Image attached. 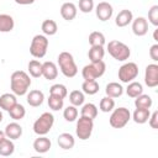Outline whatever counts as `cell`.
<instances>
[{
  "label": "cell",
  "mask_w": 158,
  "mask_h": 158,
  "mask_svg": "<svg viewBox=\"0 0 158 158\" xmlns=\"http://www.w3.org/2000/svg\"><path fill=\"white\" fill-rule=\"evenodd\" d=\"M133 20V14L131 10H127V9H123L121 10L117 15H116V19H115V23L116 26L118 27H126L127 25H130Z\"/></svg>",
  "instance_id": "15"
},
{
  "label": "cell",
  "mask_w": 158,
  "mask_h": 158,
  "mask_svg": "<svg viewBox=\"0 0 158 158\" xmlns=\"http://www.w3.org/2000/svg\"><path fill=\"white\" fill-rule=\"evenodd\" d=\"M17 104V99H16V95L12 93H5L0 96V109L1 110H5V111H9L10 109L14 107V105Z\"/></svg>",
  "instance_id": "20"
},
{
  "label": "cell",
  "mask_w": 158,
  "mask_h": 158,
  "mask_svg": "<svg viewBox=\"0 0 158 158\" xmlns=\"http://www.w3.org/2000/svg\"><path fill=\"white\" fill-rule=\"evenodd\" d=\"M148 123L152 128L157 130L158 128V111H153L148 118Z\"/></svg>",
  "instance_id": "41"
},
{
  "label": "cell",
  "mask_w": 158,
  "mask_h": 158,
  "mask_svg": "<svg viewBox=\"0 0 158 158\" xmlns=\"http://www.w3.org/2000/svg\"><path fill=\"white\" fill-rule=\"evenodd\" d=\"M132 32L138 37L144 36L148 32V21H147V19L143 17V16L133 19L132 20Z\"/></svg>",
  "instance_id": "12"
},
{
  "label": "cell",
  "mask_w": 158,
  "mask_h": 158,
  "mask_svg": "<svg viewBox=\"0 0 158 158\" xmlns=\"http://www.w3.org/2000/svg\"><path fill=\"white\" fill-rule=\"evenodd\" d=\"M7 112H9L10 117H11L12 120L20 121V120H22V118L25 117V115H26V109L23 107V105H21V104L17 102V104L14 105V107L10 109Z\"/></svg>",
  "instance_id": "30"
},
{
  "label": "cell",
  "mask_w": 158,
  "mask_h": 158,
  "mask_svg": "<svg viewBox=\"0 0 158 158\" xmlns=\"http://www.w3.org/2000/svg\"><path fill=\"white\" fill-rule=\"evenodd\" d=\"M100 86L96 80H84L81 84V91L88 95H95L99 91Z\"/></svg>",
  "instance_id": "28"
},
{
  "label": "cell",
  "mask_w": 158,
  "mask_h": 158,
  "mask_svg": "<svg viewBox=\"0 0 158 158\" xmlns=\"http://www.w3.org/2000/svg\"><path fill=\"white\" fill-rule=\"evenodd\" d=\"M130 120H131L130 110L122 106V107H117L112 110L110 118H109V123L114 128H122L128 123Z\"/></svg>",
  "instance_id": "5"
},
{
  "label": "cell",
  "mask_w": 158,
  "mask_h": 158,
  "mask_svg": "<svg viewBox=\"0 0 158 158\" xmlns=\"http://www.w3.org/2000/svg\"><path fill=\"white\" fill-rule=\"evenodd\" d=\"M79 10L84 14H89L94 10V0H79Z\"/></svg>",
  "instance_id": "39"
},
{
  "label": "cell",
  "mask_w": 158,
  "mask_h": 158,
  "mask_svg": "<svg viewBox=\"0 0 158 158\" xmlns=\"http://www.w3.org/2000/svg\"><path fill=\"white\" fill-rule=\"evenodd\" d=\"M138 75V65L135 62H127L125 64H122L118 68L117 72V77L122 83H130L132 80H135Z\"/></svg>",
  "instance_id": "9"
},
{
  "label": "cell",
  "mask_w": 158,
  "mask_h": 158,
  "mask_svg": "<svg viewBox=\"0 0 158 158\" xmlns=\"http://www.w3.org/2000/svg\"><path fill=\"white\" fill-rule=\"evenodd\" d=\"M48 106L51 110L53 111H59L60 109H63L64 106V99L57 96V95H52L49 94V98H48Z\"/></svg>",
  "instance_id": "35"
},
{
  "label": "cell",
  "mask_w": 158,
  "mask_h": 158,
  "mask_svg": "<svg viewBox=\"0 0 158 158\" xmlns=\"http://www.w3.org/2000/svg\"><path fill=\"white\" fill-rule=\"evenodd\" d=\"M84 100H85V96H84V93L80 91V90H73L70 91L69 94V101L72 105L74 106H81L84 104Z\"/></svg>",
  "instance_id": "34"
},
{
  "label": "cell",
  "mask_w": 158,
  "mask_h": 158,
  "mask_svg": "<svg viewBox=\"0 0 158 158\" xmlns=\"http://www.w3.org/2000/svg\"><path fill=\"white\" fill-rule=\"evenodd\" d=\"M4 132H5V136L10 139H19L22 136V127L17 122H11L6 125Z\"/></svg>",
  "instance_id": "18"
},
{
  "label": "cell",
  "mask_w": 158,
  "mask_h": 158,
  "mask_svg": "<svg viewBox=\"0 0 158 158\" xmlns=\"http://www.w3.org/2000/svg\"><path fill=\"white\" fill-rule=\"evenodd\" d=\"M57 143L62 149H72L75 144V139H74L73 135H70L68 132H63L58 136Z\"/></svg>",
  "instance_id": "19"
},
{
  "label": "cell",
  "mask_w": 158,
  "mask_h": 158,
  "mask_svg": "<svg viewBox=\"0 0 158 158\" xmlns=\"http://www.w3.org/2000/svg\"><path fill=\"white\" fill-rule=\"evenodd\" d=\"M144 83L148 88H156L158 85V65L151 63L144 69Z\"/></svg>",
  "instance_id": "10"
},
{
  "label": "cell",
  "mask_w": 158,
  "mask_h": 158,
  "mask_svg": "<svg viewBox=\"0 0 158 158\" xmlns=\"http://www.w3.org/2000/svg\"><path fill=\"white\" fill-rule=\"evenodd\" d=\"M48 38L46 35H36L33 36L30 44V53L35 58H43L48 49Z\"/></svg>",
  "instance_id": "6"
},
{
  "label": "cell",
  "mask_w": 158,
  "mask_h": 158,
  "mask_svg": "<svg viewBox=\"0 0 158 158\" xmlns=\"http://www.w3.org/2000/svg\"><path fill=\"white\" fill-rule=\"evenodd\" d=\"M95 14H96V17L100 21L105 22V21H107V20H110L112 17L114 7L107 1H100L95 7Z\"/></svg>",
  "instance_id": "11"
},
{
  "label": "cell",
  "mask_w": 158,
  "mask_h": 158,
  "mask_svg": "<svg viewBox=\"0 0 158 158\" xmlns=\"http://www.w3.org/2000/svg\"><path fill=\"white\" fill-rule=\"evenodd\" d=\"M42 32L46 35V36H53L57 33L58 31V26H57V22L54 20H51V19H47L42 22Z\"/></svg>",
  "instance_id": "27"
},
{
  "label": "cell",
  "mask_w": 158,
  "mask_h": 158,
  "mask_svg": "<svg viewBox=\"0 0 158 158\" xmlns=\"http://www.w3.org/2000/svg\"><path fill=\"white\" fill-rule=\"evenodd\" d=\"M148 21L153 26H158V5H153L148 10Z\"/></svg>",
  "instance_id": "40"
},
{
  "label": "cell",
  "mask_w": 158,
  "mask_h": 158,
  "mask_svg": "<svg viewBox=\"0 0 158 158\" xmlns=\"http://www.w3.org/2000/svg\"><path fill=\"white\" fill-rule=\"evenodd\" d=\"M42 77H44L47 80H54L58 77L57 65L51 60L42 63Z\"/></svg>",
  "instance_id": "14"
},
{
  "label": "cell",
  "mask_w": 158,
  "mask_h": 158,
  "mask_svg": "<svg viewBox=\"0 0 158 158\" xmlns=\"http://www.w3.org/2000/svg\"><path fill=\"white\" fill-rule=\"evenodd\" d=\"M15 152V144L12 142V139L5 137L4 139L0 141V156L4 157H9Z\"/></svg>",
  "instance_id": "25"
},
{
  "label": "cell",
  "mask_w": 158,
  "mask_h": 158,
  "mask_svg": "<svg viewBox=\"0 0 158 158\" xmlns=\"http://www.w3.org/2000/svg\"><path fill=\"white\" fill-rule=\"evenodd\" d=\"M149 57L154 62L158 60V43H154L153 46H151V48H149Z\"/></svg>",
  "instance_id": "42"
},
{
  "label": "cell",
  "mask_w": 158,
  "mask_h": 158,
  "mask_svg": "<svg viewBox=\"0 0 158 158\" xmlns=\"http://www.w3.org/2000/svg\"><path fill=\"white\" fill-rule=\"evenodd\" d=\"M78 12L77 6L73 2H64L60 6V16L65 20V21H72L75 19Z\"/></svg>",
  "instance_id": "16"
},
{
  "label": "cell",
  "mask_w": 158,
  "mask_h": 158,
  "mask_svg": "<svg viewBox=\"0 0 158 158\" xmlns=\"http://www.w3.org/2000/svg\"><path fill=\"white\" fill-rule=\"evenodd\" d=\"M15 2L19 5H31L35 2V0H15Z\"/></svg>",
  "instance_id": "43"
},
{
  "label": "cell",
  "mask_w": 158,
  "mask_h": 158,
  "mask_svg": "<svg viewBox=\"0 0 158 158\" xmlns=\"http://www.w3.org/2000/svg\"><path fill=\"white\" fill-rule=\"evenodd\" d=\"M158 30H154V33H153V38H154V41H158Z\"/></svg>",
  "instance_id": "44"
},
{
  "label": "cell",
  "mask_w": 158,
  "mask_h": 158,
  "mask_svg": "<svg viewBox=\"0 0 158 158\" xmlns=\"http://www.w3.org/2000/svg\"><path fill=\"white\" fill-rule=\"evenodd\" d=\"M54 116L51 112H43L33 122V132L38 136H46L53 127Z\"/></svg>",
  "instance_id": "7"
},
{
  "label": "cell",
  "mask_w": 158,
  "mask_h": 158,
  "mask_svg": "<svg viewBox=\"0 0 158 158\" xmlns=\"http://www.w3.org/2000/svg\"><path fill=\"white\" fill-rule=\"evenodd\" d=\"M153 105V100L149 95L146 94H141L137 98H135V106L136 107H141V109H151V106Z\"/></svg>",
  "instance_id": "29"
},
{
  "label": "cell",
  "mask_w": 158,
  "mask_h": 158,
  "mask_svg": "<svg viewBox=\"0 0 158 158\" xmlns=\"http://www.w3.org/2000/svg\"><path fill=\"white\" fill-rule=\"evenodd\" d=\"M106 70V64L104 60L99 62H90V64L84 65L81 69V75L84 80H96L98 78L102 77Z\"/></svg>",
  "instance_id": "4"
},
{
  "label": "cell",
  "mask_w": 158,
  "mask_h": 158,
  "mask_svg": "<svg viewBox=\"0 0 158 158\" xmlns=\"http://www.w3.org/2000/svg\"><path fill=\"white\" fill-rule=\"evenodd\" d=\"M105 93H106V96H110L112 99H116V98H120L123 94V88H122L121 84H118L116 81H111V83H109L106 85Z\"/></svg>",
  "instance_id": "21"
},
{
  "label": "cell",
  "mask_w": 158,
  "mask_h": 158,
  "mask_svg": "<svg viewBox=\"0 0 158 158\" xmlns=\"http://www.w3.org/2000/svg\"><path fill=\"white\" fill-rule=\"evenodd\" d=\"M105 56L104 46H90V49L88 52V57L90 62H99L102 60Z\"/></svg>",
  "instance_id": "24"
},
{
  "label": "cell",
  "mask_w": 158,
  "mask_h": 158,
  "mask_svg": "<svg viewBox=\"0 0 158 158\" xmlns=\"http://www.w3.org/2000/svg\"><path fill=\"white\" fill-rule=\"evenodd\" d=\"M2 121V112H1V110H0V122Z\"/></svg>",
  "instance_id": "46"
},
{
  "label": "cell",
  "mask_w": 158,
  "mask_h": 158,
  "mask_svg": "<svg viewBox=\"0 0 158 158\" xmlns=\"http://www.w3.org/2000/svg\"><path fill=\"white\" fill-rule=\"evenodd\" d=\"M27 104L32 107H38L43 104V100H44V94L41 91V90H31L30 93H27Z\"/></svg>",
  "instance_id": "17"
},
{
  "label": "cell",
  "mask_w": 158,
  "mask_h": 158,
  "mask_svg": "<svg viewBox=\"0 0 158 158\" xmlns=\"http://www.w3.org/2000/svg\"><path fill=\"white\" fill-rule=\"evenodd\" d=\"M31 86V79L30 75L23 70H16L10 77V88L12 93L17 96H22L27 94L28 89Z\"/></svg>",
  "instance_id": "1"
},
{
  "label": "cell",
  "mask_w": 158,
  "mask_h": 158,
  "mask_svg": "<svg viewBox=\"0 0 158 158\" xmlns=\"http://www.w3.org/2000/svg\"><path fill=\"white\" fill-rule=\"evenodd\" d=\"M51 147H52V142L46 136H38V138L33 141V149L40 154L47 153L51 149Z\"/></svg>",
  "instance_id": "13"
},
{
  "label": "cell",
  "mask_w": 158,
  "mask_h": 158,
  "mask_svg": "<svg viewBox=\"0 0 158 158\" xmlns=\"http://www.w3.org/2000/svg\"><path fill=\"white\" fill-rule=\"evenodd\" d=\"M63 117H64V120L68 121V122L75 121V120L78 118V109H77V106H74V105L67 106V107L64 109V111H63Z\"/></svg>",
  "instance_id": "38"
},
{
  "label": "cell",
  "mask_w": 158,
  "mask_h": 158,
  "mask_svg": "<svg viewBox=\"0 0 158 158\" xmlns=\"http://www.w3.org/2000/svg\"><path fill=\"white\" fill-rule=\"evenodd\" d=\"M99 109L102 112H110V111H112L115 109V100L112 98H110V96H104L100 100Z\"/></svg>",
  "instance_id": "36"
},
{
  "label": "cell",
  "mask_w": 158,
  "mask_h": 158,
  "mask_svg": "<svg viewBox=\"0 0 158 158\" xmlns=\"http://www.w3.org/2000/svg\"><path fill=\"white\" fill-rule=\"evenodd\" d=\"M5 137H6V136H5V132H4V131H0V141L4 139Z\"/></svg>",
  "instance_id": "45"
},
{
  "label": "cell",
  "mask_w": 158,
  "mask_h": 158,
  "mask_svg": "<svg viewBox=\"0 0 158 158\" xmlns=\"http://www.w3.org/2000/svg\"><path fill=\"white\" fill-rule=\"evenodd\" d=\"M49 94L52 95H57L62 99H64L67 95H68V89L64 84H53L51 88H49Z\"/></svg>",
  "instance_id": "37"
},
{
  "label": "cell",
  "mask_w": 158,
  "mask_h": 158,
  "mask_svg": "<svg viewBox=\"0 0 158 158\" xmlns=\"http://www.w3.org/2000/svg\"><path fill=\"white\" fill-rule=\"evenodd\" d=\"M57 60H58V67L65 78H74L78 74V67L75 64V60L72 53L60 52Z\"/></svg>",
  "instance_id": "2"
},
{
  "label": "cell",
  "mask_w": 158,
  "mask_h": 158,
  "mask_svg": "<svg viewBox=\"0 0 158 158\" xmlns=\"http://www.w3.org/2000/svg\"><path fill=\"white\" fill-rule=\"evenodd\" d=\"M81 116H86L89 118H95L98 116V107L93 102H88V104H83L81 106V111H80Z\"/></svg>",
  "instance_id": "32"
},
{
  "label": "cell",
  "mask_w": 158,
  "mask_h": 158,
  "mask_svg": "<svg viewBox=\"0 0 158 158\" xmlns=\"http://www.w3.org/2000/svg\"><path fill=\"white\" fill-rule=\"evenodd\" d=\"M107 52L114 59H116L118 62H125L131 56L130 47L117 40H112L107 43Z\"/></svg>",
  "instance_id": "3"
},
{
  "label": "cell",
  "mask_w": 158,
  "mask_h": 158,
  "mask_svg": "<svg viewBox=\"0 0 158 158\" xmlns=\"http://www.w3.org/2000/svg\"><path fill=\"white\" fill-rule=\"evenodd\" d=\"M15 27L12 16L7 14H0V32H10Z\"/></svg>",
  "instance_id": "23"
},
{
  "label": "cell",
  "mask_w": 158,
  "mask_h": 158,
  "mask_svg": "<svg viewBox=\"0 0 158 158\" xmlns=\"http://www.w3.org/2000/svg\"><path fill=\"white\" fill-rule=\"evenodd\" d=\"M93 130H94V120L80 115V117L77 121V128H75V133H77L78 138L81 141L90 138Z\"/></svg>",
  "instance_id": "8"
},
{
  "label": "cell",
  "mask_w": 158,
  "mask_h": 158,
  "mask_svg": "<svg viewBox=\"0 0 158 158\" xmlns=\"http://www.w3.org/2000/svg\"><path fill=\"white\" fill-rule=\"evenodd\" d=\"M151 116V111L149 109H141V107H136V110L133 111L132 114V120L136 122V123H146L148 121Z\"/></svg>",
  "instance_id": "22"
},
{
  "label": "cell",
  "mask_w": 158,
  "mask_h": 158,
  "mask_svg": "<svg viewBox=\"0 0 158 158\" xmlns=\"http://www.w3.org/2000/svg\"><path fill=\"white\" fill-rule=\"evenodd\" d=\"M143 93V86H142V84L139 83V81H135V80H132V81H130L128 83V85H127V88H126V94L130 96V98H137L138 95H141Z\"/></svg>",
  "instance_id": "26"
},
{
  "label": "cell",
  "mask_w": 158,
  "mask_h": 158,
  "mask_svg": "<svg viewBox=\"0 0 158 158\" xmlns=\"http://www.w3.org/2000/svg\"><path fill=\"white\" fill-rule=\"evenodd\" d=\"M106 42V38L102 32L100 31H93L89 35V44L90 46H104Z\"/></svg>",
  "instance_id": "33"
},
{
  "label": "cell",
  "mask_w": 158,
  "mask_h": 158,
  "mask_svg": "<svg viewBox=\"0 0 158 158\" xmlns=\"http://www.w3.org/2000/svg\"><path fill=\"white\" fill-rule=\"evenodd\" d=\"M27 68H28V73L31 77H33V78L42 77V63L40 60H37V59L30 60Z\"/></svg>",
  "instance_id": "31"
}]
</instances>
